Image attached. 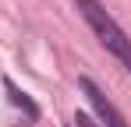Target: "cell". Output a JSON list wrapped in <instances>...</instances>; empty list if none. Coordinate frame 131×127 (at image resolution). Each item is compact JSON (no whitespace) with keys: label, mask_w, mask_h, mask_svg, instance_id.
I'll use <instances>...</instances> for the list:
<instances>
[{"label":"cell","mask_w":131,"mask_h":127,"mask_svg":"<svg viewBox=\"0 0 131 127\" xmlns=\"http://www.w3.org/2000/svg\"><path fill=\"white\" fill-rule=\"evenodd\" d=\"M74 4H78L82 18L89 21V28L96 32V39L103 42L110 53H113L117 60L124 64V71L131 74V39H128V32H124L117 21L110 18V11L99 4V0H74Z\"/></svg>","instance_id":"1"},{"label":"cell","mask_w":131,"mask_h":127,"mask_svg":"<svg viewBox=\"0 0 131 127\" xmlns=\"http://www.w3.org/2000/svg\"><path fill=\"white\" fill-rule=\"evenodd\" d=\"M78 88H82V95H85L89 103H92V109H96V117L103 120L106 127H128V120L121 117V109L110 103L106 95H103V88L92 81V78H78Z\"/></svg>","instance_id":"2"},{"label":"cell","mask_w":131,"mask_h":127,"mask_svg":"<svg viewBox=\"0 0 131 127\" xmlns=\"http://www.w3.org/2000/svg\"><path fill=\"white\" fill-rule=\"evenodd\" d=\"M7 92H11V103H14V106H21V109L28 113V117H32V120L39 117V106L32 103V99H28V95H25V92H21V88H18L14 81H7Z\"/></svg>","instance_id":"3"},{"label":"cell","mask_w":131,"mask_h":127,"mask_svg":"<svg viewBox=\"0 0 131 127\" xmlns=\"http://www.w3.org/2000/svg\"><path fill=\"white\" fill-rule=\"evenodd\" d=\"M74 124H78V127H99L92 117H89V113H78V117H74Z\"/></svg>","instance_id":"4"}]
</instances>
